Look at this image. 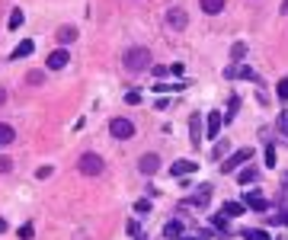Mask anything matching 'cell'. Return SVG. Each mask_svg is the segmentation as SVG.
<instances>
[{"label":"cell","instance_id":"6da1fadb","mask_svg":"<svg viewBox=\"0 0 288 240\" xmlns=\"http://www.w3.org/2000/svg\"><path fill=\"white\" fill-rule=\"evenodd\" d=\"M122 61H125V70H131V74H141V70L151 67V52H148V48H128Z\"/></svg>","mask_w":288,"mask_h":240},{"label":"cell","instance_id":"7a4b0ae2","mask_svg":"<svg viewBox=\"0 0 288 240\" xmlns=\"http://www.w3.org/2000/svg\"><path fill=\"white\" fill-rule=\"evenodd\" d=\"M250 157H253V151H250V148H240V151H234L231 157H227V160L221 163V173L227 176V173H237V170H244V163H247Z\"/></svg>","mask_w":288,"mask_h":240},{"label":"cell","instance_id":"3957f363","mask_svg":"<svg viewBox=\"0 0 288 240\" xmlns=\"http://www.w3.org/2000/svg\"><path fill=\"white\" fill-rule=\"evenodd\" d=\"M77 170H80L83 176H100V173L106 170V163H103L100 154H83V157L77 160Z\"/></svg>","mask_w":288,"mask_h":240},{"label":"cell","instance_id":"277c9868","mask_svg":"<svg viewBox=\"0 0 288 240\" xmlns=\"http://www.w3.org/2000/svg\"><path fill=\"white\" fill-rule=\"evenodd\" d=\"M109 135L118 138V141H128L131 135H135V125H131L128 118H112V122H109Z\"/></svg>","mask_w":288,"mask_h":240},{"label":"cell","instance_id":"5b68a950","mask_svg":"<svg viewBox=\"0 0 288 240\" xmlns=\"http://www.w3.org/2000/svg\"><path fill=\"white\" fill-rule=\"evenodd\" d=\"M224 77L227 80H259L256 74H253V67H247V64H231V67H224Z\"/></svg>","mask_w":288,"mask_h":240},{"label":"cell","instance_id":"8992f818","mask_svg":"<svg viewBox=\"0 0 288 240\" xmlns=\"http://www.w3.org/2000/svg\"><path fill=\"white\" fill-rule=\"evenodd\" d=\"M186 22H189V16H186L183 7H170V10H166V26H170V29H186Z\"/></svg>","mask_w":288,"mask_h":240},{"label":"cell","instance_id":"52a82bcc","mask_svg":"<svg viewBox=\"0 0 288 240\" xmlns=\"http://www.w3.org/2000/svg\"><path fill=\"white\" fill-rule=\"evenodd\" d=\"M211 202V186H196V192L186 199V205H208Z\"/></svg>","mask_w":288,"mask_h":240},{"label":"cell","instance_id":"ba28073f","mask_svg":"<svg viewBox=\"0 0 288 240\" xmlns=\"http://www.w3.org/2000/svg\"><path fill=\"white\" fill-rule=\"evenodd\" d=\"M244 205H247V208H253V211H266V208H269V202L262 199L256 189H250L247 196H244Z\"/></svg>","mask_w":288,"mask_h":240},{"label":"cell","instance_id":"9c48e42d","mask_svg":"<svg viewBox=\"0 0 288 240\" xmlns=\"http://www.w3.org/2000/svg\"><path fill=\"white\" fill-rule=\"evenodd\" d=\"M138 170H141L144 176L157 173V170H160V157H157V154H144V157H141V163H138Z\"/></svg>","mask_w":288,"mask_h":240},{"label":"cell","instance_id":"30bf717a","mask_svg":"<svg viewBox=\"0 0 288 240\" xmlns=\"http://www.w3.org/2000/svg\"><path fill=\"white\" fill-rule=\"evenodd\" d=\"M189 135H192V138H189L192 148H199V144H202V115H199V112L189 118Z\"/></svg>","mask_w":288,"mask_h":240},{"label":"cell","instance_id":"8fae6325","mask_svg":"<svg viewBox=\"0 0 288 240\" xmlns=\"http://www.w3.org/2000/svg\"><path fill=\"white\" fill-rule=\"evenodd\" d=\"M199 170V163L196 160H176L173 166H170V173L173 176H189V173H196Z\"/></svg>","mask_w":288,"mask_h":240},{"label":"cell","instance_id":"7c38bea8","mask_svg":"<svg viewBox=\"0 0 288 240\" xmlns=\"http://www.w3.org/2000/svg\"><path fill=\"white\" fill-rule=\"evenodd\" d=\"M218 131H221V112H208V118H205V138H218Z\"/></svg>","mask_w":288,"mask_h":240},{"label":"cell","instance_id":"4fadbf2b","mask_svg":"<svg viewBox=\"0 0 288 240\" xmlns=\"http://www.w3.org/2000/svg\"><path fill=\"white\" fill-rule=\"evenodd\" d=\"M256 179H259L256 166H244V170H237V183L240 186H250V183H256Z\"/></svg>","mask_w":288,"mask_h":240},{"label":"cell","instance_id":"5bb4252c","mask_svg":"<svg viewBox=\"0 0 288 240\" xmlns=\"http://www.w3.org/2000/svg\"><path fill=\"white\" fill-rule=\"evenodd\" d=\"M64 64H67V52H64V48H58V52L48 55V67H52V70H61Z\"/></svg>","mask_w":288,"mask_h":240},{"label":"cell","instance_id":"9a60e30c","mask_svg":"<svg viewBox=\"0 0 288 240\" xmlns=\"http://www.w3.org/2000/svg\"><path fill=\"white\" fill-rule=\"evenodd\" d=\"M199 7H202V13H208V16H218L221 10H224V0H199Z\"/></svg>","mask_w":288,"mask_h":240},{"label":"cell","instance_id":"2e32d148","mask_svg":"<svg viewBox=\"0 0 288 240\" xmlns=\"http://www.w3.org/2000/svg\"><path fill=\"white\" fill-rule=\"evenodd\" d=\"M55 39L61 42V45H70V42H77V29L74 26H61V29L55 32Z\"/></svg>","mask_w":288,"mask_h":240},{"label":"cell","instance_id":"e0dca14e","mask_svg":"<svg viewBox=\"0 0 288 240\" xmlns=\"http://www.w3.org/2000/svg\"><path fill=\"white\" fill-rule=\"evenodd\" d=\"M244 202H224V205H221V214H224V218H237V214H244Z\"/></svg>","mask_w":288,"mask_h":240},{"label":"cell","instance_id":"ac0fdd59","mask_svg":"<svg viewBox=\"0 0 288 240\" xmlns=\"http://www.w3.org/2000/svg\"><path fill=\"white\" fill-rule=\"evenodd\" d=\"M32 48H35V45H32L29 39H22V42H19V45L13 48V55H10V61H19V58H26V55H32Z\"/></svg>","mask_w":288,"mask_h":240},{"label":"cell","instance_id":"d6986e66","mask_svg":"<svg viewBox=\"0 0 288 240\" xmlns=\"http://www.w3.org/2000/svg\"><path fill=\"white\" fill-rule=\"evenodd\" d=\"M163 237H166V240L183 237V221H166V224H163Z\"/></svg>","mask_w":288,"mask_h":240},{"label":"cell","instance_id":"ffe728a7","mask_svg":"<svg viewBox=\"0 0 288 240\" xmlns=\"http://www.w3.org/2000/svg\"><path fill=\"white\" fill-rule=\"evenodd\" d=\"M13 138H16L13 125H4V122H0V148H7V144H13Z\"/></svg>","mask_w":288,"mask_h":240},{"label":"cell","instance_id":"44dd1931","mask_svg":"<svg viewBox=\"0 0 288 240\" xmlns=\"http://www.w3.org/2000/svg\"><path fill=\"white\" fill-rule=\"evenodd\" d=\"M227 221H231V218H224V214H214V218H211V224H214V231H218V234H231V224H227Z\"/></svg>","mask_w":288,"mask_h":240},{"label":"cell","instance_id":"7402d4cb","mask_svg":"<svg viewBox=\"0 0 288 240\" xmlns=\"http://www.w3.org/2000/svg\"><path fill=\"white\" fill-rule=\"evenodd\" d=\"M244 55H247V45H244V42H234V48H231V61H244Z\"/></svg>","mask_w":288,"mask_h":240},{"label":"cell","instance_id":"603a6c76","mask_svg":"<svg viewBox=\"0 0 288 240\" xmlns=\"http://www.w3.org/2000/svg\"><path fill=\"white\" fill-rule=\"evenodd\" d=\"M244 240H269V234H266V231H253V227H247V231H244Z\"/></svg>","mask_w":288,"mask_h":240},{"label":"cell","instance_id":"cb8c5ba5","mask_svg":"<svg viewBox=\"0 0 288 240\" xmlns=\"http://www.w3.org/2000/svg\"><path fill=\"white\" fill-rule=\"evenodd\" d=\"M10 29H19L22 26V10H13V13H10V22H7Z\"/></svg>","mask_w":288,"mask_h":240},{"label":"cell","instance_id":"d4e9b609","mask_svg":"<svg viewBox=\"0 0 288 240\" xmlns=\"http://www.w3.org/2000/svg\"><path fill=\"white\" fill-rule=\"evenodd\" d=\"M279 135H282V138H288V109H285V112H279Z\"/></svg>","mask_w":288,"mask_h":240},{"label":"cell","instance_id":"484cf974","mask_svg":"<svg viewBox=\"0 0 288 240\" xmlns=\"http://www.w3.org/2000/svg\"><path fill=\"white\" fill-rule=\"evenodd\" d=\"M237 109H240V96H231V106H227V122L237 115Z\"/></svg>","mask_w":288,"mask_h":240},{"label":"cell","instance_id":"4316f807","mask_svg":"<svg viewBox=\"0 0 288 240\" xmlns=\"http://www.w3.org/2000/svg\"><path fill=\"white\" fill-rule=\"evenodd\" d=\"M42 80H45V74H42V70H29V77H26V83H32V87H39Z\"/></svg>","mask_w":288,"mask_h":240},{"label":"cell","instance_id":"83f0119b","mask_svg":"<svg viewBox=\"0 0 288 240\" xmlns=\"http://www.w3.org/2000/svg\"><path fill=\"white\" fill-rule=\"evenodd\" d=\"M128 234L135 237V240H148V237H144V231H141V227H138L135 221H128Z\"/></svg>","mask_w":288,"mask_h":240},{"label":"cell","instance_id":"f1b7e54d","mask_svg":"<svg viewBox=\"0 0 288 240\" xmlns=\"http://www.w3.org/2000/svg\"><path fill=\"white\" fill-rule=\"evenodd\" d=\"M32 234H35L32 224H22V227H19V240H32Z\"/></svg>","mask_w":288,"mask_h":240},{"label":"cell","instance_id":"f546056e","mask_svg":"<svg viewBox=\"0 0 288 240\" xmlns=\"http://www.w3.org/2000/svg\"><path fill=\"white\" fill-rule=\"evenodd\" d=\"M125 103H128V106H138V103H141V93H138V90L125 93Z\"/></svg>","mask_w":288,"mask_h":240},{"label":"cell","instance_id":"4dcf8cb0","mask_svg":"<svg viewBox=\"0 0 288 240\" xmlns=\"http://www.w3.org/2000/svg\"><path fill=\"white\" fill-rule=\"evenodd\" d=\"M10 170H13V160H10V157H0V173H10Z\"/></svg>","mask_w":288,"mask_h":240},{"label":"cell","instance_id":"1f68e13d","mask_svg":"<svg viewBox=\"0 0 288 240\" xmlns=\"http://www.w3.org/2000/svg\"><path fill=\"white\" fill-rule=\"evenodd\" d=\"M279 96H282V100H288V77L279 80Z\"/></svg>","mask_w":288,"mask_h":240},{"label":"cell","instance_id":"d6a6232c","mask_svg":"<svg viewBox=\"0 0 288 240\" xmlns=\"http://www.w3.org/2000/svg\"><path fill=\"white\" fill-rule=\"evenodd\" d=\"M266 163H269V166H275V148H272V144L266 148Z\"/></svg>","mask_w":288,"mask_h":240},{"label":"cell","instance_id":"836d02e7","mask_svg":"<svg viewBox=\"0 0 288 240\" xmlns=\"http://www.w3.org/2000/svg\"><path fill=\"white\" fill-rule=\"evenodd\" d=\"M224 151H227V144L221 141V144H214V151H211V154H214V157H224Z\"/></svg>","mask_w":288,"mask_h":240},{"label":"cell","instance_id":"e575fe53","mask_svg":"<svg viewBox=\"0 0 288 240\" xmlns=\"http://www.w3.org/2000/svg\"><path fill=\"white\" fill-rule=\"evenodd\" d=\"M35 176H39V179H48V176H52V166H39V173H35Z\"/></svg>","mask_w":288,"mask_h":240},{"label":"cell","instance_id":"d590c367","mask_svg":"<svg viewBox=\"0 0 288 240\" xmlns=\"http://www.w3.org/2000/svg\"><path fill=\"white\" fill-rule=\"evenodd\" d=\"M135 211H151V202H148V199H141L138 205H135Z\"/></svg>","mask_w":288,"mask_h":240},{"label":"cell","instance_id":"8d00e7d4","mask_svg":"<svg viewBox=\"0 0 288 240\" xmlns=\"http://www.w3.org/2000/svg\"><path fill=\"white\" fill-rule=\"evenodd\" d=\"M4 103H7V90H4V87H0V106H4Z\"/></svg>","mask_w":288,"mask_h":240},{"label":"cell","instance_id":"74e56055","mask_svg":"<svg viewBox=\"0 0 288 240\" xmlns=\"http://www.w3.org/2000/svg\"><path fill=\"white\" fill-rule=\"evenodd\" d=\"M4 231H7V221H4V218H0V234H4Z\"/></svg>","mask_w":288,"mask_h":240},{"label":"cell","instance_id":"f35d334b","mask_svg":"<svg viewBox=\"0 0 288 240\" xmlns=\"http://www.w3.org/2000/svg\"><path fill=\"white\" fill-rule=\"evenodd\" d=\"M282 13H288V0H285V4H282Z\"/></svg>","mask_w":288,"mask_h":240},{"label":"cell","instance_id":"ab89813d","mask_svg":"<svg viewBox=\"0 0 288 240\" xmlns=\"http://www.w3.org/2000/svg\"><path fill=\"white\" fill-rule=\"evenodd\" d=\"M186 240H205V237H202V234H199V237H186Z\"/></svg>","mask_w":288,"mask_h":240},{"label":"cell","instance_id":"60d3db41","mask_svg":"<svg viewBox=\"0 0 288 240\" xmlns=\"http://www.w3.org/2000/svg\"><path fill=\"white\" fill-rule=\"evenodd\" d=\"M285 224H288V211H285Z\"/></svg>","mask_w":288,"mask_h":240}]
</instances>
